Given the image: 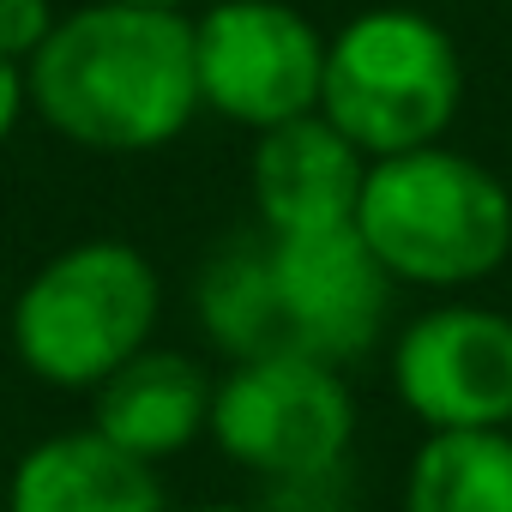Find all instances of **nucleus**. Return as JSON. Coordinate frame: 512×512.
Wrapping results in <instances>:
<instances>
[{
    "label": "nucleus",
    "instance_id": "obj_1",
    "mask_svg": "<svg viewBox=\"0 0 512 512\" xmlns=\"http://www.w3.org/2000/svg\"><path fill=\"white\" fill-rule=\"evenodd\" d=\"M25 97L61 139L85 151H157L205 109L193 19H181V7L127 0L79 7L55 19L49 43L25 61Z\"/></svg>",
    "mask_w": 512,
    "mask_h": 512
},
{
    "label": "nucleus",
    "instance_id": "obj_2",
    "mask_svg": "<svg viewBox=\"0 0 512 512\" xmlns=\"http://www.w3.org/2000/svg\"><path fill=\"white\" fill-rule=\"evenodd\" d=\"M356 229L392 284L464 290L512 253V193L476 157L416 145L368 163Z\"/></svg>",
    "mask_w": 512,
    "mask_h": 512
},
{
    "label": "nucleus",
    "instance_id": "obj_3",
    "mask_svg": "<svg viewBox=\"0 0 512 512\" xmlns=\"http://www.w3.org/2000/svg\"><path fill=\"white\" fill-rule=\"evenodd\" d=\"M157 308L163 284L133 241H73L19 290L13 350L37 380L91 392L151 344Z\"/></svg>",
    "mask_w": 512,
    "mask_h": 512
},
{
    "label": "nucleus",
    "instance_id": "obj_4",
    "mask_svg": "<svg viewBox=\"0 0 512 512\" xmlns=\"http://www.w3.org/2000/svg\"><path fill=\"white\" fill-rule=\"evenodd\" d=\"M464 97V67L452 37L410 7H380L350 19L326 43L320 115L368 157L440 145Z\"/></svg>",
    "mask_w": 512,
    "mask_h": 512
},
{
    "label": "nucleus",
    "instance_id": "obj_5",
    "mask_svg": "<svg viewBox=\"0 0 512 512\" xmlns=\"http://www.w3.org/2000/svg\"><path fill=\"white\" fill-rule=\"evenodd\" d=\"M211 440L229 464L296 482L332 464H350L356 398L332 362L308 350H260L241 356L229 380L211 386Z\"/></svg>",
    "mask_w": 512,
    "mask_h": 512
},
{
    "label": "nucleus",
    "instance_id": "obj_6",
    "mask_svg": "<svg viewBox=\"0 0 512 512\" xmlns=\"http://www.w3.org/2000/svg\"><path fill=\"white\" fill-rule=\"evenodd\" d=\"M193 67L211 115L266 133L320 109L326 37L290 0H217L193 19Z\"/></svg>",
    "mask_w": 512,
    "mask_h": 512
},
{
    "label": "nucleus",
    "instance_id": "obj_7",
    "mask_svg": "<svg viewBox=\"0 0 512 512\" xmlns=\"http://www.w3.org/2000/svg\"><path fill=\"white\" fill-rule=\"evenodd\" d=\"M266 260H272V296L290 350H308L338 368L380 344L392 308V272L374 260L356 223L266 235Z\"/></svg>",
    "mask_w": 512,
    "mask_h": 512
},
{
    "label": "nucleus",
    "instance_id": "obj_8",
    "mask_svg": "<svg viewBox=\"0 0 512 512\" xmlns=\"http://www.w3.org/2000/svg\"><path fill=\"white\" fill-rule=\"evenodd\" d=\"M392 386L422 428L512 422V320L494 308H434L392 344Z\"/></svg>",
    "mask_w": 512,
    "mask_h": 512
},
{
    "label": "nucleus",
    "instance_id": "obj_9",
    "mask_svg": "<svg viewBox=\"0 0 512 512\" xmlns=\"http://www.w3.org/2000/svg\"><path fill=\"white\" fill-rule=\"evenodd\" d=\"M368 151H356L320 109L278 121L253 151V199H260L266 235H308L356 223V199L368 181Z\"/></svg>",
    "mask_w": 512,
    "mask_h": 512
},
{
    "label": "nucleus",
    "instance_id": "obj_10",
    "mask_svg": "<svg viewBox=\"0 0 512 512\" xmlns=\"http://www.w3.org/2000/svg\"><path fill=\"white\" fill-rule=\"evenodd\" d=\"M91 398H97L91 428L103 440H115L121 452L145 458V464L175 458L211 422V380L181 350H151L145 344L109 380H97Z\"/></svg>",
    "mask_w": 512,
    "mask_h": 512
},
{
    "label": "nucleus",
    "instance_id": "obj_11",
    "mask_svg": "<svg viewBox=\"0 0 512 512\" xmlns=\"http://www.w3.org/2000/svg\"><path fill=\"white\" fill-rule=\"evenodd\" d=\"M7 512H169L157 470L97 428L37 440L7 482Z\"/></svg>",
    "mask_w": 512,
    "mask_h": 512
},
{
    "label": "nucleus",
    "instance_id": "obj_12",
    "mask_svg": "<svg viewBox=\"0 0 512 512\" xmlns=\"http://www.w3.org/2000/svg\"><path fill=\"white\" fill-rule=\"evenodd\" d=\"M404 512H512V434L428 428L404 476Z\"/></svg>",
    "mask_w": 512,
    "mask_h": 512
},
{
    "label": "nucleus",
    "instance_id": "obj_13",
    "mask_svg": "<svg viewBox=\"0 0 512 512\" xmlns=\"http://www.w3.org/2000/svg\"><path fill=\"white\" fill-rule=\"evenodd\" d=\"M199 320L211 344H223L235 362L260 350H290L278 326V296H272V260L266 241H229L199 278Z\"/></svg>",
    "mask_w": 512,
    "mask_h": 512
},
{
    "label": "nucleus",
    "instance_id": "obj_14",
    "mask_svg": "<svg viewBox=\"0 0 512 512\" xmlns=\"http://www.w3.org/2000/svg\"><path fill=\"white\" fill-rule=\"evenodd\" d=\"M55 31V0H0V55L7 61H31Z\"/></svg>",
    "mask_w": 512,
    "mask_h": 512
},
{
    "label": "nucleus",
    "instance_id": "obj_15",
    "mask_svg": "<svg viewBox=\"0 0 512 512\" xmlns=\"http://www.w3.org/2000/svg\"><path fill=\"white\" fill-rule=\"evenodd\" d=\"M25 103H31V97H25V67L0 55V145H7V133L19 127Z\"/></svg>",
    "mask_w": 512,
    "mask_h": 512
},
{
    "label": "nucleus",
    "instance_id": "obj_16",
    "mask_svg": "<svg viewBox=\"0 0 512 512\" xmlns=\"http://www.w3.org/2000/svg\"><path fill=\"white\" fill-rule=\"evenodd\" d=\"M193 512H266V506H193Z\"/></svg>",
    "mask_w": 512,
    "mask_h": 512
},
{
    "label": "nucleus",
    "instance_id": "obj_17",
    "mask_svg": "<svg viewBox=\"0 0 512 512\" xmlns=\"http://www.w3.org/2000/svg\"><path fill=\"white\" fill-rule=\"evenodd\" d=\"M127 7H181V0H127Z\"/></svg>",
    "mask_w": 512,
    "mask_h": 512
}]
</instances>
